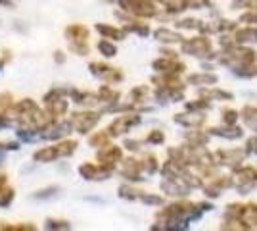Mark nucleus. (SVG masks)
<instances>
[{"mask_svg": "<svg viewBox=\"0 0 257 231\" xmlns=\"http://www.w3.org/2000/svg\"><path fill=\"white\" fill-rule=\"evenodd\" d=\"M152 67L158 73H171V75H179V73H182L186 69V66L182 62H179L177 58H169V56H163L160 60H156L152 64Z\"/></svg>", "mask_w": 257, "mask_h": 231, "instance_id": "obj_9", "label": "nucleus"}, {"mask_svg": "<svg viewBox=\"0 0 257 231\" xmlns=\"http://www.w3.org/2000/svg\"><path fill=\"white\" fill-rule=\"evenodd\" d=\"M139 141H125V146H127L128 150H139L140 146H139Z\"/></svg>", "mask_w": 257, "mask_h": 231, "instance_id": "obj_46", "label": "nucleus"}, {"mask_svg": "<svg viewBox=\"0 0 257 231\" xmlns=\"http://www.w3.org/2000/svg\"><path fill=\"white\" fill-rule=\"evenodd\" d=\"M2 162H4V150H0V166H2Z\"/></svg>", "mask_w": 257, "mask_h": 231, "instance_id": "obj_50", "label": "nucleus"}, {"mask_svg": "<svg viewBox=\"0 0 257 231\" xmlns=\"http://www.w3.org/2000/svg\"><path fill=\"white\" fill-rule=\"evenodd\" d=\"M182 52L184 54L196 56V58H207L211 52V43L205 37H196V39H188L182 41Z\"/></svg>", "mask_w": 257, "mask_h": 231, "instance_id": "obj_6", "label": "nucleus"}, {"mask_svg": "<svg viewBox=\"0 0 257 231\" xmlns=\"http://www.w3.org/2000/svg\"><path fill=\"white\" fill-rule=\"evenodd\" d=\"M52 56H54V62H56V64H64L65 60H67V56H65L62 50H56Z\"/></svg>", "mask_w": 257, "mask_h": 231, "instance_id": "obj_43", "label": "nucleus"}, {"mask_svg": "<svg viewBox=\"0 0 257 231\" xmlns=\"http://www.w3.org/2000/svg\"><path fill=\"white\" fill-rule=\"evenodd\" d=\"M69 50L77 56L88 54V43H69Z\"/></svg>", "mask_w": 257, "mask_h": 231, "instance_id": "obj_36", "label": "nucleus"}, {"mask_svg": "<svg viewBox=\"0 0 257 231\" xmlns=\"http://www.w3.org/2000/svg\"><path fill=\"white\" fill-rule=\"evenodd\" d=\"M109 141H111V135L107 133V129L106 131H98L88 137V146H92V148H104L107 144H111Z\"/></svg>", "mask_w": 257, "mask_h": 231, "instance_id": "obj_17", "label": "nucleus"}, {"mask_svg": "<svg viewBox=\"0 0 257 231\" xmlns=\"http://www.w3.org/2000/svg\"><path fill=\"white\" fill-rule=\"evenodd\" d=\"M71 91H73V87H52L43 97V100L44 102H50V100L56 99H67V97H71Z\"/></svg>", "mask_w": 257, "mask_h": 231, "instance_id": "obj_19", "label": "nucleus"}, {"mask_svg": "<svg viewBox=\"0 0 257 231\" xmlns=\"http://www.w3.org/2000/svg\"><path fill=\"white\" fill-rule=\"evenodd\" d=\"M96 160L98 164H104L107 168L115 170V164H117L119 160H123V150L119 146H115V144H107L104 148H98Z\"/></svg>", "mask_w": 257, "mask_h": 231, "instance_id": "obj_8", "label": "nucleus"}, {"mask_svg": "<svg viewBox=\"0 0 257 231\" xmlns=\"http://www.w3.org/2000/svg\"><path fill=\"white\" fill-rule=\"evenodd\" d=\"M154 37L160 41V43H165V44H173V43H182V37L179 33H175L171 29H165V27H161L158 29Z\"/></svg>", "mask_w": 257, "mask_h": 231, "instance_id": "obj_16", "label": "nucleus"}, {"mask_svg": "<svg viewBox=\"0 0 257 231\" xmlns=\"http://www.w3.org/2000/svg\"><path fill=\"white\" fill-rule=\"evenodd\" d=\"M140 200H142V202H146V204H156V206H160L161 202H163V198L161 197H156V195H146V193H142Z\"/></svg>", "mask_w": 257, "mask_h": 231, "instance_id": "obj_40", "label": "nucleus"}, {"mask_svg": "<svg viewBox=\"0 0 257 231\" xmlns=\"http://www.w3.org/2000/svg\"><path fill=\"white\" fill-rule=\"evenodd\" d=\"M58 158H62V154L58 150V144L44 146V148H41V150H37V152L33 154V160L35 162H41V164H48V162H54Z\"/></svg>", "mask_w": 257, "mask_h": 231, "instance_id": "obj_13", "label": "nucleus"}, {"mask_svg": "<svg viewBox=\"0 0 257 231\" xmlns=\"http://www.w3.org/2000/svg\"><path fill=\"white\" fill-rule=\"evenodd\" d=\"M113 168H107L104 164H92V162H85L79 166V174L85 177L86 181H104L111 176Z\"/></svg>", "mask_w": 257, "mask_h": 231, "instance_id": "obj_5", "label": "nucleus"}, {"mask_svg": "<svg viewBox=\"0 0 257 231\" xmlns=\"http://www.w3.org/2000/svg\"><path fill=\"white\" fill-rule=\"evenodd\" d=\"M236 120H238V114L234 110H226L223 112V121H225L226 125H234Z\"/></svg>", "mask_w": 257, "mask_h": 231, "instance_id": "obj_42", "label": "nucleus"}, {"mask_svg": "<svg viewBox=\"0 0 257 231\" xmlns=\"http://www.w3.org/2000/svg\"><path fill=\"white\" fill-rule=\"evenodd\" d=\"M146 95H148V87L146 85H139V87H135L131 91V102L139 104V102L146 99Z\"/></svg>", "mask_w": 257, "mask_h": 231, "instance_id": "obj_32", "label": "nucleus"}, {"mask_svg": "<svg viewBox=\"0 0 257 231\" xmlns=\"http://www.w3.org/2000/svg\"><path fill=\"white\" fill-rule=\"evenodd\" d=\"M104 2H115V0H104Z\"/></svg>", "mask_w": 257, "mask_h": 231, "instance_id": "obj_51", "label": "nucleus"}, {"mask_svg": "<svg viewBox=\"0 0 257 231\" xmlns=\"http://www.w3.org/2000/svg\"><path fill=\"white\" fill-rule=\"evenodd\" d=\"M58 150H60V154H62V158H67V156H71V154L77 150V146H79V143L77 141H73V139H62V141H58Z\"/></svg>", "mask_w": 257, "mask_h": 231, "instance_id": "obj_20", "label": "nucleus"}, {"mask_svg": "<svg viewBox=\"0 0 257 231\" xmlns=\"http://www.w3.org/2000/svg\"><path fill=\"white\" fill-rule=\"evenodd\" d=\"M96 31L104 39H113V41H123L127 37V31L123 27H113V25H107V23H96Z\"/></svg>", "mask_w": 257, "mask_h": 231, "instance_id": "obj_12", "label": "nucleus"}, {"mask_svg": "<svg viewBox=\"0 0 257 231\" xmlns=\"http://www.w3.org/2000/svg\"><path fill=\"white\" fill-rule=\"evenodd\" d=\"M188 83L192 85H215L217 83V75L213 73H202V75H190Z\"/></svg>", "mask_w": 257, "mask_h": 231, "instance_id": "obj_23", "label": "nucleus"}, {"mask_svg": "<svg viewBox=\"0 0 257 231\" xmlns=\"http://www.w3.org/2000/svg\"><path fill=\"white\" fill-rule=\"evenodd\" d=\"M202 97L205 99H223V100H230L232 99V95L230 93H225V91H202Z\"/></svg>", "mask_w": 257, "mask_h": 231, "instance_id": "obj_34", "label": "nucleus"}, {"mask_svg": "<svg viewBox=\"0 0 257 231\" xmlns=\"http://www.w3.org/2000/svg\"><path fill=\"white\" fill-rule=\"evenodd\" d=\"M98 50H100V54H104L106 58H113V56H117V46L111 43L109 39H102V41H98Z\"/></svg>", "mask_w": 257, "mask_h": 231, "instance_id": "obj_22", "label": "nucleus"}, {"mask_svg": "<svg viewBox=\"0 0 257 231\" xmlns=\"http://www.w3.org/2000/svg\"><path fill=\"white\" fill-rule=\"evenodd\" d=\"M217 158H223V162H221V164H236V162H240V160L244 158V152H240V150H232V152H219L217 154Z\"/></svg>", "mask_w": 257, "mask_h": 231, "instance_id": "obj_30", "label": "nucleus"}, {"mask_svg": "<svg viewBox=\"0 0 257 231\" xmlns=\"http://www.w3.org/2000/svg\"><path fill=\"white\" fill-rule=\"evenodd\" d=\"M242 22H251V23H257V16L255 12H249L246 16H242Z\"/></svg>", "mask_w": 257, "mask_h": 231, "instance_id": "obj_45", "label": "nucleus"}, {"mask_svg": "<svg viewBox=\"0 0 257 231\" xmlns=\"http://www.w3.org/2000/svg\"><path fill=\"white\" fill-rule=\"evenodd\" d=\"M175 121L184 125V127H198L205 121V116H202V114H177Z\"/></svg>", "mask_w": 257, "mask_h": 231, "instance_id": "obj_14", "label": "nucleus"}, {"mask_svg": "<svg viewBox=\"0 0 257 231\" xmlns=\"http://www.w3.org/2000/svg\"><path fill=\"white\" fill-rule=\"evenodd\" d=\"M182 10H184V6H182L181 0H169V2H165V12L167 14H179Z\"/></svg>", "mask_w": 257, "mask_h": 231, "instance_id": "obj_37", "label": "nucleus"}, {"mask_svg": "<svg viewBox=\"0 0 257 231\" xmlns=\"http://www.w3.org/2000/svg\"><path fill=\"white\" fill-rule=\"evenodd\" d=\"M142 164H140V160H135V158H128L125 160V164H123V170H121V176L128 179V181H142L144 177H142Z\"/></svg>", "mask_w": 257, "mask_h": 231, "instance_id": "obj_11", "label": "nucleus"}, {"mask_svg": "<svg viewBox=\"0 0 257 231\" xmlns=\"http://www.w3.org/2000/svg\"><path fill=\"white\" fill-rule=\"evenodd\" d=\"M71 131H73V123H71V120L56 121V123L50 125L46 131L41 133V139H43V141H62V139H65Z\"/></svg>", "mask_w": 257, "mask_h": 231, "instance_id": "obj_7", "label": "nucleus"}, {"mask_svg": "<svg viewBox=\"0 0 257 231\" xmlns=\"http://www.w3.org/2000/svg\"><path fill=\"white\" fill-rule=\"evenodd\" d=\"M67 99H56V100H50V102H44V108L50 112L52 116L56 118H60V116H65V112H67Z\"/></svg>", "mask_w": 257, "mask_h": 231, "instance_id": "obj_15", "label": "nucleus"}, {"mask_svg": "<svg viewBox=\"0 0 257 231\" xmlns=\"http://www.w3.org/2000/svg\"><path fill=\"white\" fill-rule=\"evenodd\" d=\"M0 229H6V231H33L35 225L31 223H16V225H8V223H2L0 221Z\"/></svg>", "mask_w": 257, "mask_h": 231, "instance_id": "obj_35", "label": "nucleus"}, {"mask_svg": "<svg viewBox=\"0 0 257 231\" xmlns=\"http://www.w3.org/2000/svg\"><path fill=\"white\" fill-rule=\"evenodd\" d=\"M88 69H90V73L98 79H102V81H106V83H119V81H123V73L115 69V67L107 66V64H102V62H90L88 64Z\"/></svg>", "mask_w": 257, "mask_h": 231, "instance_id": "obj_4", "label": "nucleus"}, {"mask_svg": "<svg viewBox=\"0 0 257 231\" xmlns=\"http://www.w3.org/2000/svg\"><path fill=\"white\" fill-rule=\"evenodd\" d=\"M184 10H202V8H211V2L209 0H181Z\"/></svg>", "mask_w": 257, "mask_h": 231, "instance_id": "obj_31", "label": "nucleus"}, {"mask_svg": "<svg viewBox=\"0 0 257 231\" xmlns=\"http://www.w3.org/2000/svg\"><path fill=\"white\" fill-rule=\"evenodd\" d=\"M236 41L238 43H257V29L253 27H247L236 33Z\"/></svg>", "mask_w": 257, "mask_h": 231, "instance_id": "obj_24", "label": "nucleus"}, {"mask_svg": "<svg viewBox=\"0 0 257 231\" xmlns=\"http://www.w3.org/2000/svg\"><path fill=\"white\" fill-rule=\"evenodd\" d=\"M123 29L127 33H139L140 37H146V35L150 33V27L146 23H140V22H127L123 25Z\"/></svg>", "mask_w": 257, "mask_h": 231, "instance_id": "obj_21", "label": "nucleus"}, {"mask_svg": "<svg viewBox=\"0 0 257 231\" xmlns=\"http://www.w3.org/2000/svg\"><path fill=\"white\" fill-rule=\"evenodd\" d=\"M177 27H181V29H204V22H200V20H181V22H177Z\"/></svg>", "mask_w": 257, "mask_h": 231, "instance_id": "obj_33", "label": "nucleus"}, {"mask_svg": "<svg viewBox=\"0 0 257 231\" xmlns=\"http://www.w3.org/2000/svg\"><path fill=\"white\" fill-rule=\"evenodd\" d=\"M211 135L215 137H226V139H238V137H242V129L240 127H211L209 129Z\"/></svg>", "mask_w": 257, "mask_h": 231, "instance_id": "obj_18", "label": "nucleus"}, {"mask_svg": "<svg viewBox=\"0 0 257 231\" xmlns=\"http://www.w3.org/2000/svg\"><path fill=\"white\" fill-rule=\"evenodd\" d=\"M163 141H165V135H163V131H158V129L152 131L150 135L146 137V143L148 144H161Z\"/></svg>", "mask_w": 257, "mask_h": 231, "instance_id": "obj_38", "label": "nucleus"}, {"mask_svg": "<svg viewBox=\"0 0 257 231\" xmlns=\"http://www.w3.org/2000/svg\"><path fill=\"white\" fill-rule=\"evenodd\" d=\"M44 229H54V231H65V229H71V223L65 220H48L44 221Z\"/></svg>", "mask_w": 257, "mask_h": 231, "instance_id": "obj_26", "label": "nucleus"}, {"mask_svg": "<svg viewBox=\"0 0 257 231\" xmlns=\"http://www.w3.org/2000/svg\"><path fill=\"white\" fill-rule=\"evenodd\" d=\"M255 6H257V0H234L232 2V8H253L255 10Z\"/></svg>", "mask_w": 257, "mask_h": 231, "instance_id": "obj_39", "label": "nucleus"}, {"mask_svg": "<svg viewBox=\"0 0 257 231\" xmlns=\"http://www.w3.org/2000/svg\"><path fill=\"white\" fill-rule=\"evenodd\" d=\"M247 152H255L257 154V137L247 141Z\"/></svg>", "mask_w": 257, "mask_h": 231, "instance_id": "obj_44", "label": "nucleus"}, {"mask_svg": "<svg viewBox=\"0 0 257 231\" xmlns=\"http://www.w3.org/2000/svg\"><path fill=\"white\" fill-rule=\"evenodd\" d=\"M102 118L100 112H92V110H85V112H75L71 114V123H73V131L79 133V135H86L88 131L94 129L98 121Z\"/></svg>", "mask_w": 257, "mask_h": 231, "instance_id": "obj_2", "label": "nucleus"}, {"mask_svg": "<svg viewBox=\"0 0 257 231\" xmlns=\"http://www.w3.org/2000/svg\"><path fill=\"white\" fill-rule=\"evenodd\" d=\"M152 2H163V0H152Z\"/></svg>", "mask_w": 257, "mask_h": 231, "instance_id": "obj_52", "label": "nucleus"}, {"mask_svg": "<svg viewBox=\"0 0 257 231\" xmlns=\"http://www.w3.org/2000/svg\"><path fill=\"white\" fill-rule=\"evenodd\" d=\"M140 164H142V170H144L148 176L158 172V158H156L154 154H146V156L140 160Z\"/></svg>", "mask_w": 257, "mask_h": 231, "instance_id": "obj_25", "label": "nucleus"}, {"mask_svg": "<svg viewBox=\"0 0 257 231\" xmlns=\"http://www.w3.org/2000/svg\"><path fill=\"white\" fill-rule=\"evenodd\" d=\"M119 197L125 198V200H137V198L142 197V191H137V189H133L131 185H121L119 187Z\"/></svg>", "mask_w": 257, "mask_h": 231, "instance_id": "obj_27", "label": "nucleus"}, {"mask_svg": "<svg viewBox=\"0 0 257 231\" xmlns=\"http://www.w3.org/2000/svg\"><path fill=\"white\" fill-rule=\"evenodd\" d=\"M204 108H209V102L207 100H200V102H188L186 104V110H204Z\"/></svg>", "mask_w": 257, "mask_h": 231, "instance_id": "obj_41", "label": "nucleus"}, {"mask_svg": "<svg viewBox=\"0 0 257 231\" xmlns=\"http://www.w3.org/2000/svg\"><path fill=\"white\" fill-rule=\"evenodd\" d=\"M117 4L127 14L137 18H154L158 14V8L152 0H117Z\"/></svg>", "mask_w": 257, "mask_h": 231, "instance_id": "obj_1", "label": "nucleus"}, {"mask_svg": "<svg viewBox=\"0 0 257 231\" xmlns=\"http://www.w3.org/2000/svg\"><path fill=\"white\" fill-rule=\"evenodd\" d=\"M14 189L8 187V185H4V187L0 189V208H8L12 204V200H14Z\"/></svg>", "mask_w": 257, "mask_h": 231, "instance_id": "obj_29", "label": "nucleus"}, {"mask_svg": "<svg viewBox=\"0 0 257 231\" xmlns=\"http://www.w3.org/2000/svg\"><path fill=\"white\" fill-rule=\"evenodd\" d=\"M8 60H10V56H2V58H0V69H2V66H4Z\"/></svg>", "mask_w": 257, "mask_h": 231, "instance_id": "obj_49", "label": "nucleus"}, {"mask_svg": "<svg viewBox=\"0 0 257 231\" xmlns=\"http://www.w3.org/2000/svg\"><path fill=\"white\" fill-rule=\"evenodd\" d=\"M0 6H6V8H14V2H12V0H0Z\"/></svg>", "mask_w": 257, "mask_h": 231, "instance_id": "obj_47", "label": "nucleus"}, {"mask_svg": "<svg viewBox=\"0 0 257 231\" xmlns=\"http://www.w3.org/2000/svg\"><path fill=\"white\" fill-rule=\"evenodd\" d=\"M139 123H140L139 114H125V116H119V118H115V120L109 123L107 133L111 137H121V135H125L127 131H131V127H135Z\"/></svg>", "mask_w": 257, "mask_h": 231, "instance_id": "obj_3", "label": "nucleus"}, {"mask_svg": "<svg viewBox=\"0 0 257 231\" xmlns=\"http://www.w3.org/2000/svg\"><path fill=\"white\" fill-rule=\"evenodd\" d=\"M64 35L69 39V43H88L90 29L83 23H71L64 29Z\"/></svg>", "mask_w": 257, "mask_h": 231, "instance_id": "obj_10", "label": "nucleus"}, {"mask_svg": "<svg viewBox=\"0 0 257 231\" xmlns=\"http://www.w3.org/2000/svg\"><path fill=\"white\" fill-rule=\"evenodd\" d=\"M58 193H60V187H58V185H52V187L41 189V191H37V193H33V198H35V200H46V198L56 197Z\"/></svg>", "mask_w": 257, "mask_h": 231, "instance_id": "obj_28", "label": "nucleus"}, {"mask_svg": "<svg viewBox=\"0 0 257 231\" xmlns=\"http://www.w3.org/2000/svg\"><path fill=\"white\" fill-rule=\"evenodd\" d=\"M4 185H8V177L4 176V174H0V189L4 187Z\"/></svg>", "mask_w": 257, "mask_h": 231, "instance_id": "obj_48", "label": "nucleus"}]
</instances>
